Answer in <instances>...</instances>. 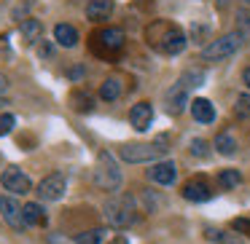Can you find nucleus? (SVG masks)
<instances>
[{
  "label": "nucleus",
  "mask_w": 250,
  "mask_h": 244,
  "mask_svg": "<svg viewBox=\"0 0 250 244\" xmlns=\"http://www.w3.org/2000/svg\"><path fill=\"white\" fill-rule=\"evenodd\" d=\"M51 51H54V49H51V43H41L38 56H41V59H43V56H51Z\"/></svg>",
  "instance_id": "obj_29"
},
{
  "label": "nucleus",
  "mask_w": 250,
  "mask_h": 244,
  "mask_svg": "<svg viewBox=\"0 0 250 244\" xmlns=\"http://www.w3.org/2000/svg\"><path fill=\"white\" fill-rule=\"evenodd\" d=\"M135 201L132 196H113L105 201V220L113 228H126L135 223Z\"/></svg>",
  "instance_id": "obj_4"
},
{
  "label": "nucleus",
  "mask_w": 250,
  "mask_h": 244,
  "mask_svg": "<svg viewBox=\"0 0 250 244\" xmlns=\"http://www.w3.org/2000/svg\"><path fill=\"white\" fill-rule=\"evenodd\" d=\"M191 115H194L199 124H212V121H215V108H212L210 99L196 97L194 102H191Z\"/></svg>",
  "instance_id": "obj_14"
},
{
  "label": "nucleus",
  "mask_w": 250,
  "mask_h": 244,
  "mask_svg": "<svg viewBox=\"0 0 250 244\" xmlns=\"http://www.w3.org/2000/svg\"><path fill=\"white\" fill-rule=\"evenodd\" d=\"M146 40L151 49H156L159 54L164 56H175L186 49V35L178 24L164 22V19H156L146 27Z\"/></svg>",
  "instance_id": "obj_1"
},
{
  "label": "nucleus",
  "mask_w": 250,
  "mask_h": 244,
  "mask_svg": "<svg viewBox=\"0 0 250 244\" xmlns=\"http://www.w3.org/2000/svg\"><path fill=\"white\" fill-rule=\"evenodd\" d=\"M105 236H108V231H105V228H92V231L78 233L76 242H78V244H103Z\"/></svg>",
  "instance_id": "obj_24"
},
{
  "label": "nucleus",
  "mask_w": 250,
  "mask_h": 244,
  "mask_svg": "<svg viewBox=\"0 0 250 244\" xmlns=\"http://www.w3.org/2000/svg\"><path fill=\"white\" fill-rule=\"evenodd\" d=\"M151 121H153V105H151V102H137V105H132V110H129V124L135 126L137 131H146L148 126H151Z\"/></svg>",
  "instance_id": "obj_10"
},
{
  "label": "nucleus",
  "mask_w": 250,
  "mask_h": 244,
  "mask_svg": "<svg viewBox=\"0 0 250 244\" xmlns=\"http://www.w3.org/2000/svg\"><path fill=\"white\" fill-rule=\"evenodd\" d=\"M110 244H129V242H126V236H116Z\"/></svg>",
  "instance_id": "obj_32"
},
{
  "label": "nucleus",
  "mask_w": 250,
  "mask_h": 244,
  "mask_svg": "<svg viewBox=\"0 0 250 244\" xmlns=\"http://www.w3.org/2000/svg\"><path fill=\"white\" fill-rule=\"evenodd\" d=\"M92 49L100 56H113L124 49V30L119 27H103L92 35Z\"/></svg>",
  "instance_id": "obj_6"
},
{
  "label": "nucleus",
  "mask_w": 250,
  "mask_h": 244,
  "mask_svg": "<svg viewBox=\"0 0 250 244\" xmlns=\"http://www.w3.org/2000/svg\"><path fill=\"white\" fill-rule=\"evenodd\" d=\"M19 35H22V40L27 46H33L35 40H41V35H43V24H41L38 19H24V22L19 24Z\"/></svg>",
  "instance_id": "obj_18"
},
{
  "label": "nucleus",
  "mask_w": 250,
  "mask_h": 244,
  "mask_svg": "<svg viewBox=\"0 0 250 244\" xmlns=\"http://www.w3.org/2000/svg\"><path fill=\"white\" fill-rule=\"evenodd\" d=\"M65 190H67V180L62 172H51L49 177H43L38 185V196L43 201H60L62 196H65Z\"/></svg>",
  "instance_id": "obj_8"
},
{
  "label": "nucleus",
  "mask_w": 250,
  "mask_h": 244,
  "mask_svg": "<svg viewBox=\"0 0 250 244\" xmlns=\"http://www.w3.org/2000/svg\"><path fill=\"white\" fill-rule=\"evenodd\" d=\"M148 177L159 185H172L175 177H178V167H175L172 161H156L148 169Z\"/></svg>",
  "instance_id": "obj_11"
},
{
  "label": "nucleus",
  "mask_w": 250,
  "mask_h": 244,
  "mask_svg": "<svg viewBox=\"0 0 250 244\" xmlns=\"http://www.w3.org/2000/svg\"><path fill=\"white\" fill-rule=\"evenodd\" d=\"M242 43H245L242 33H226V35H221L218 40H212V43H207L205 49H202V59H207V62L226 59V56L237 54Z\"/></svg>",
  "instance_id": "obj_5"
},
{
  "label": "nucleus",
  "mask_w": 250,
  "mask_h": 244,
  "mask_svg": "<svg viewBox=\"0 0 250 244\" xmlns=\"http://www.w3.org/2000/svg\"><path fill=\"white\" fill-rule=\"evenodd\" d=\"M178 83L191 92V89H196V86H202V83H205V70H199V67H194V70H186L183 75L178 78Z\"/></svg>",
  "instance_id": "obj_21"
},
{
  "label": "nucleus",
  "mask_w": 250,
  "mask_h": 244,
  "mask_svg": "<svg viewBox=\"0 0 250 244\" xmlns=\"http://www.w3.org/2000/svg\"><path fill=\"white\" fill-rule=\"evenodd\" d=\"M94 185L100 190H108V193L121 188V169L108 150H103L97 156V164H94Z\"/></svg>",
  "instance_id": "obj_3"
},
{
  "label": "nucleus",
  "mask_w": 250,
  "mask_h": 244,
  "mask_svg": "<svg viewBox=\"0 0 250 244\" xmlns=\"http://www.w3.org/2000/svg\"><path fill=\"white\" fill-rule=\"evenodd\" d=\"M191 153L199 156V158H205L207 156V142L205 140H194V142H191Z\"/></svg>",
  "instance_id": "obj_28"
},
{
  "label": "nucleus",
  "mask_w": 250,
  "mask_h": 244,
  "mask_svg": "<svg viewBox=\"0 0 250 244\" xmlns=\"http://www.w3.org/2000/svg\"><path fill=\"white\" fill-rule=\"evenodd\" d=\"M226 3H229V0H215V6H218V8H226Z\"/></svg>",
  "instance_id": "obj_33"
},
{
  "label": "nucleus",
  "mask_w": 250,
  "mask_h": 244,
  "mask_svg": "<svg viewBox=\"0 0 250 244\" xmlns=\"http://www.w3.org/2000/svg\"><path fill=\"white\" fill-rule=\"evenodd\" d=\"M121 92H124V83H121V78H116V75L105 78V81L100 83V97H103L105 102H116V99L121 97Z\"/></svg>",
  "instance_id": "obj_17"
},
{
  "label": "nucleus",
  "mask_w": 250,
  "mask_h": 244,
  "mask_svg": "<svg viewBox=\"0 0 250 244\" xmlns=\"http://www.w3.org/2000/svg\"><path fill=\"white\" fill-rule=\"evenodd\" d=\"M70 105H73V110H78V113H92L94 110V99H92V94H86V92H73L70 94Z\"/></svg>",
  "instance_id": "obj_20"
},
{
  "label": "nucleus",
  "mask_w": 250,
  "mask_h": 244,
  "mask_svg": "<svg viewBox=\"0 0 250 244\" xmlns=\"http://www.w3.org/2000/svg\"><path fill=\"white\" fill-rule=\"evenodd\" d=\"M14 126H17V118L11 113H0V137H6Z\"/></svg>",
  "instance_id": "obj_26"
},
{
  "label": "nucleus",
  "mask_w": 250,
  "mask_h": 244,
  "mask_svg": "<svg viewBox=\"0 0 250 244\" xmlns=\"http://www.w3.org/2000/svg\"><path fill=\"white\" fill-rule=\"evenodd\" d=\"M242 83H245V86H248V89H250V67H248V70H245V73H242Z\"/></svg>",
  "instance_id": "obj_31"
},
{
  "label": "nucleus",
  "mask_w": 250,
  "mask_h": 244,
  "mask_svg": "<svg viewBox=\"0 0 250 244\" xmlns=\"http://www.w3.org/2000/svg\"><path fill=\"white\" fill-rule=\"evenodd\" d=\"M186 105H191L188 102V89L180 86V83H175V86L167 92V110L172 115H180L186 110Z\"/></svg>",
  "instance_id": "obj_13"
},
{
  "label": "nucleus",
  "mask_w": 250,
  "mask_h": 244,
  "mask_svg": "<svg viewBox=\"0 0 250 244\" xmlns=\"http://www.w3.org/2000/svg\"><path fill=\"white\" fill-rule=\"evenodd\" d=\"M234 113H237L239 118H250V94H242V97H237Z\"/></svg>",
  "instance_id": "obj_25"
},
{
  "label": "nucleus",
  "mask_w": 250,
  "mask_h": 244,
  "mask_svg": "<svg viewBox=\"0 0 250 244\" xmlns=\"http://www.w3.org/2000/svg\"><path fill=\"white\" fill-rule=\"evenodd\" d=\"M215 150L223 153V156H234V153H237V140H234L229 131H223V134L215 137Z\"/></svg>",
  "instance_id": "obj_22"
},
{
  "label": "nucleus",
  "mask_w": 250,
  "mask_h": 244,
  "mask_svg": "<svg viewBox=\"0 0 250 244\" xmlns=\"http://www.w3.org/2000/svg\"><path fill=\"white\" fill-rule=\"evenodd\" d=\"M167 137H159L156 142H135V145H124L119 150V156L129 164H146V161H156L167 153Z\"/></svg>",
  "instance_id": "obj_2"
},
{
  "label": "nucleus",
  "mask_w": 250,
  "mask_h": 244,
  "mask_svg": "<svg viewBox=\"0 0 250 244\" xmlns=\"http://www.w3.org/2000/svg\"><path fill=\"white\" fill-rule=\"evenodd\" d=\"M210 196H212V190H210V185H207V180H202V177H194L183 185V199L186 201H207Z\"/></svg>",
  "instance_id": "obj_12"
},
{
  "label": "nucleus",
  "mask_w": 250,
  "mask_h": 244,
  "mask_svg": "<svg viewBox=\"0 0 250 244\" xmlns=\"http://www.w3.org/2000/svg\"><path fill=\"white\" fill-rule=\"evenodd\" d=\"M0 183H3V188L11 190V193H30V188H33V183H30V177L22 172L19 167H8L6 172H3V177H0Z\"/></svg>",
  "instance_id": "obj_9"
},
{
  "label": "nucleus",
  "mask_w": 250,
  "mask_h": 244,
  "mask_svg": "<svg viewBox=\"0 0 250 244\" xmlns=\"http://www.w3.org/2000/svg\"><path fill=\"white\" fill-rule=\"evenodd\" d=\"M231 228L239 233H245V236H250V220L248 217H237V220H231Z\"/></svg>",
  "instance_id": "obj_27"
},
{
  "label": "nucleus",
  "mask_w": 250,
  "mask_h": 244,
  "mask_svg": "<svg viewBox=\"0 0 250 244\" xmlns=\"http://www.w3.org/2000/svg\"><path fill=\"white\" fill-rule=\"evenodd\" d=\"M0 215L14 231H24L27 223H24V206L19 204L14 196H0Z\"/></svg>",
  "instance_id": "obj_7"
},
{
  "label": "nucleus",
  "mask_w": 250,
  "mask_h": 244,
  "mask_svg": "<svg viewBox=\"0 0 250 244\" xmlns=\"http://www.w3.org/2000/svg\"><path fill=\"white\" fill-rule=\"evenodd\" d=\"M239 183H242V174H239L237 169H221V174H218V185H221L223 190L237 188Z\"/></svg>",
  "instance_id": "obj_23"
},
{
  "label": "nucleus",
  "mask_w": 250,
  "mask_h": 244,
  "mask_svg": "<svg viewBox=\"0 0 250 244\" xmlns=\"http://www.w3.org/2000/svg\"><path fill=\"white\" fill-rule=\"evenodd\" d=\"M113 14V0H89L86 3V17L94 22H103Z\"/></svg>",
  "instance_id": "obj_16"
},
{
  "label": "nucleus",
  "mask_w": 250,
  "mask_h": 244,
  "mask_svg": "<svg viewBox=\"0 0 250 244\" xmlns=\"http://www.w3.org/2000/svg\"><path fill=\"white\" fill-rule=\"evenodd\" d=\"M242 3H248V6H250V0H242Z\"/></svg>",
  "instance_id": "obj_34"
},
{
  "label": "nucleus",
  "mask_w": 250,
  "mask_h": 244,
  "mask_svg": "<svg viewBox=\"0 0 250 244\" xmlns=\"http://www.w3.org/2000/svg\"><path fill=\"white\" fill-rule=\"evenodd\" d=\"M54 40L60 46H65V49H73V46H78V30L73 27V24L60 22L54 27Z\"/></svg>",
  "instance_id": "obj_15"
},
{
  "label": "nucleus",
  "mask_w": 250,
  "mask_h": 244,
  "mask_svg": "<svg viewBox=\"0 0 250 244\" xmlns=\"http://www.w3.org/2000/svg\"><path fill=\"white\" fill-rule=\"evenodd\" d=\"M6 89H8V78L3 75V73H0V94L6 92Z\"/></svg>",
  "instance_id": "obj_30"
},
{
  "label": "nucleus",
  "mask_w": 250,
  "mask_h": 244,
  "mask_svg": "<svg viewBox=\"0 0 250 244\" xmlns=\"http://www.w3.org/2000/svg\"><path fill=\"white\" fill-rule=\"evenodd\" d=\"M24 223H27V225H46V212H43V206L35 204V201L24 204Z\"/></svg>",
  "instance_id": "obj_19"
}]
</instances>
